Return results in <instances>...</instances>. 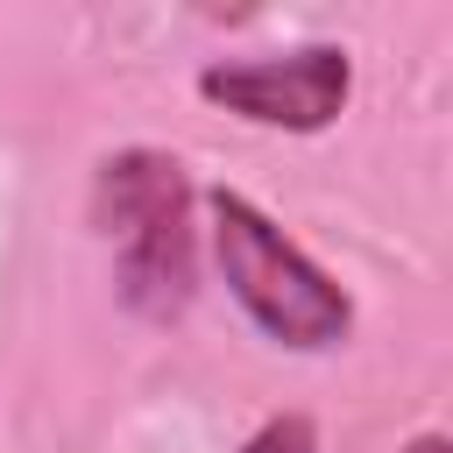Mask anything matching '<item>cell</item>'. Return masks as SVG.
<instances>
[{"instance_id": "obj_2", "label": "cell", "mask_w": 453, "mask_h": 453, "mask_svg": "<svg viewBox=\"0 0 453 453\" xmlns=\"http://www.w3.org/2000/svg\"><path fill=\"white\" fill-rule=\"evenodd\" d=\"M205 219H212V262L234 290V304L290 354H319L340 347L354 326L347 290L241 191H205Z\"/></svg>"}, {"instance_id": "obj_1", "label": "cell", "mask_w": 453, "mask_h": 453, "mask_svg": "<svg viewBox=\"0 0 453 453\" xmlns=\"http://www.w3.org/2000/svg\"><path fill=\"white\" fill-rule=\"evenodd\" d=\"M191 177L163 149H120L92 177V226L113 241L120 304L142 319H177L198 283V234H191Z\"/></svg>"}, {"instance_id": "obj_4", "label": "cell", "mask_w": 453, "mask_h": 453, "mask_svg": "<svg viewBox=\"0 0 453 453\" xmlns=\"http://www.w3.org/2000/svg\"><path fill=\"white\" fill-rule=\"evenodd\" d=\"M241 453H319V425H311L304 411H283V418L255 425V432L241 439Z\"/></svg>"}, {"instance_id": "obj_3", "label": "cell", "mask_w": 453, "mask_h": 453, "mask_svg": "<svg viewBox=\"0 0 453 453\" xmlns=\"http://www.w3.org/2000/svg\"><path fill=\"white\" fill-rule=\"evenodd\" d=\"M354 92V64L340 42H304V50H276V57H219L198 71V99L226 106L255 127H283V134H319L340 120Z\"/></svg>"}, {"instance_id": "obj_5", "label": "cell", "mask_w": 453, "mask_h": 453, "mask_svg": "<svg viewBox=\"0 0 453 453\" xmlns=\"http://www.w3.org/2000/svg\"><path fill=\"white\" fill-rule=\"evenodd\" d=\"M403 453H453V439H446V432H418Z\"/></svg>"}]
</instances>
